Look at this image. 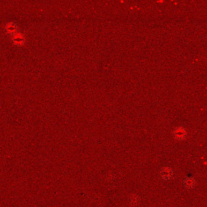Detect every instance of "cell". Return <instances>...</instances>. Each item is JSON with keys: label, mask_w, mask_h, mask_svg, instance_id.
I'll return each instance as SVG.
<instances>
[{"label": "cell", "mask_w": 207, "mask_h": 207, "mask_svg": "<svg viewBox=\"0 0 207 207\" xmlns=\"http://www.w3.org/2000/svg\"><path fill=\"white\" fill-rule=\"evenodd\" d=\"M12 41L13 43L16 45H18V46H20V45H23L25 42V37L24 36L20 33V32H16L15 33L13 36H12Z\"/></svg>", "instance_id": "cell-1"}, {"label": "cell", "mask_w": 207, "mask_h": 207, "mask_svg": "<svg viewBox=\"0 0 207 207\" xmlns=\"http://www.w3.org/2000/svg\"><path fill=\"white\" fill-rule=\"evenodd\" d=\"M174 135H175V138H177V139H184L186 137V130L184 128L181 127V126L175 128V130H174Z\"/></svg>", "instance_id": "cell-2"}, {"label": "cell", "mask_w": 207, "mask_h": 207, "mask_svg": "<svg viewBox=\"0 0 207 207\" xmlns=\"http://www.w3.org/2000/svg\"><path fill=\"white\" fill-rule=\"evenodd\" d=\"M17 24L15 23V22H10L7 24V25L5 26V31L7 32V33L8 34H12V35H14L15 33L17 32Z\"/></svg>", "instance_id": "cell-3"}, {"label": "cell", "mask_w": 207, "mask_h": 207, "mask_svg": "<svg viewBox=\"0 0 207 207\" xmlns=\"http://www.w3.org/2000/svg\"><path fill=\"white\" fill-rule=\"evenodd\" d=\"M161 176L164 180L171 179L172 176V170L170 167H163L161 171Z\"/></svg>", "instance_id": "cell-4"}, {"label": "cell", "mask_w": 207, "mask_h": 207, "mask_svg": "<svg viewBox=\"0 0 207 207\" xmlns=\"http://www.w3.org/2000/svg\"><path fill=\"white\" fill-rule=\"evenodd\" d=\"M194 184H195V180L193 179V177H186L185 179L184 180V185L185 187L190 188L193 187Z\"/></svg>", "instance_id": "cell-5"}, {"label": "cell", "mask_w": 207, "mask_h": 207, "mask_svg": "<svg viewBox=\"0 0 207 207\" xmlns=\"http://www.w3.org/2000/svg\"><path fill=\"white\" fill-rule=\"evenodd\" d=\"M130 203L132 205H137L138 202V197L135 195L131 196L130 198Z\"/></svg>", "instance_id": "cell-6"}]
</instances>
